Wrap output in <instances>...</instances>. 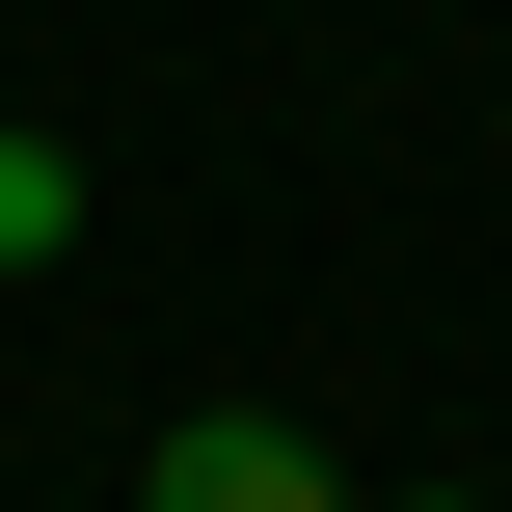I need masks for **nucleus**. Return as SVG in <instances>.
<instances>
[{
	"label": "nucleus",
	"instance_id": "obj_1",
	"mask_svg": "<svg viewBox=\"0 0 512 512\" xmlns=\"http://www.w3.org/2000/svg\"><path fill=\"white\" fill-rule=\"evenodd\" d=\"M135 512H378V486H324V432H270V405H189L135 459Z\"/></svg>",
	"mask_w": 512,
	"mask_h": 512
},
{
	"label": "nucleus",
	"instance_id": "obj_2",
	"mask_svg": "<svg viewBox=\"0 0 512 512\" xmlns=\"http://www.w3.org/2000/svg\"><path fill=\"white\" fill-rule=\"evenodd\" d=\"M54 243H81V162H54V135H0V270H54Z\"/></svg>",
	"mask_w": 512,
	"mask_h": 512
},
{
	"label": "nucleus",
	"instance_id": "obj_3",
	"mask_svg": "<svg viewBox=\"0 0 512 512\" xmlns=\"http://www.w3.org/2000/svg\"><path fill=\"white\" fill-rule=\"evenodd\" d=\"M405 512H486V486H405Z\"/></svg>",
	"mask_w": 512,
	"mask_h": 512
}]
</instances>
